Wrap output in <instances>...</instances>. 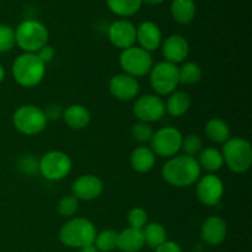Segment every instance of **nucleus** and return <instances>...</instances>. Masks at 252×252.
<instances>
[{"label":"nucleus","instance_id":"obj_1","mask_svg":"<svg viewBox=\"0 0 252 252\" xmlns=\"http://www.w3.org/2000/svg\"><path fill=\"white\" fill-rule=\"evenodd\" d=\"M202 169L196 158L175 155L170 158L161 169L162 179L175 187H189L198 181Z\"/></svg>","mask_w":252,"mask_h":252},{"label":"nucleus","instance_id":"obj_2","mask_svg":"<svg viewBox=\"0 0 252 252\" xmlns=\"http://www.w3.org/2000/svg\"><path fill=\"white\" fill-rule=\"evenodd\" d=\"M96 234L97 230L93 221L83 217H74L61 228L59 240L68 248L80 250L85 246L94 245Z\"/></svg>","mask_w":252,"mask_h":252},{"label":"nucleus","instance_id":"obj_3","mask_svg":"<svg viewBox=\"0 0 252 252\" xmlns=\"http://www.w3.org/2000/svg\"><path fill=\"white\" fill-rule=\"evenodd\" d=\"M11 73L22 88H36L46 75V64L36 53H22L12 63Z\"/></svg>","mask_w":252,"mask_h":252},{"label":"nucleus","instance_id":"obj_4","mask_svg":"<svg viewBox=\"0 0 252 252\" xmlns=\"http://www.w3.org/2000/svg\"><path fill=\"white\" fill-rule=\"evenodd\" d=\"M49 32L38 20H24L15 30V42L24 53H37L48 44Z\"/></svg>","mask_w":252,"mask_h":252},{"label":"nucleus","instance_id":"obj_5","mask_svg":"<svg viewBox=\"0 0 252 252\" xmlns=\"http://www.w3.org/2000/svg\"><path fill=\"white\" fill-rule=\"evenodd\" d=\"M224 165L235 174H244L252 165V147L241 137H230L221 150Z\"/></svg>","mask_w":252,"mask_h":252},{"label":"nucleus","instance_id":"obj_6","mask_svg":"<svg viewBox=\"0 0 252 252\" xmlns=\"http://www.w3.org/2000/svg\"><path fill=\"white\" fill-rule=\"evenodd\" d=\"M149 83L155 95L169 96L180 85L179 66L170 62H160L149 71Z\"/></svg>","mask_w":252,"mask_h":252},{"label":"nucleus","instance_id":"obj_7","mask_svg":"<svg viewBox=\"0 0 252 252\" xmlns=\"http://www.w3.org/2000/svg\"><path fill=\"white\" fill-rule=\"evenodd\" d=\"M12 123L21 134L37 135L46 129L48 121L42 108L34 105H24L14 112Z\"/></svg>","mask_w":252,"mask_h":252},{"label":"nucleus","instance_id":"obj_8","mask_svg":"<svg viewBox=\"0 0 252 252\" xmlns=\"http://www.w3.org/2000/svg\"><path fill=\"white\" fill-rule=\"evenodd\" d=\"M120 65L123 73L137 79L148 75L154 64L149 52L139 46H132L121 52Z\"/></svg>","mask_w":252,"mask_h":252},{"label":"nucleus","instance_id":"obj_9","mask_svg":"<svg viewBox=\"0 0 252 252\" xmlns=\"http://www.w3.org/2000/svg\"><path fill=\"white\" fill-rule=\"evenodd\" d=\"M71 159L61 150H52L38 160V172L48 181H61L71 171Z\"/></svg>","mask_w":252,"mask_h":252},{"label":"nucleus","instance_id":"obj_10","mask_svg":"<svg viewBox=\"0 0 252 252\" xmlns=\"http://www.w3.org/2000/svg\"><path fill=\"white\" fill-rule=\"evenodd\" d=\"M184 135L177 128L164 127L157 130L150 140V149L160 158H170L179 154L182 147Z\"/></svg>","mask_w":252,"mask_h":252},{"label":"nucleus","instance_id":"obj_11","mask_svg":"<svg viewBox=\"0 0 252 252\" xmlns=\"http://www.w3.org/2000/svg\"><path fill=\"white\" fill-rule=\"evenodd\" d=\"M133 113L139 122L153 123L162 120L166 111L165 102L160 96L155 94H147L135 100Z\"/></svg>","mask_w":252,"mask_h":252},{"label":"nucleus","instance_id":"obj_12","mask_svg":"<svg viewBox=\"0 0 252 252\" xmlns=\"http://www.w3.org/2000/svg\"><path fill=\"white\" fill-rule=\"evenodd\" d=\"M196 194L203 206L214 207L219 204L224 194V184L217 175L207 174L196 182Z\"/></svg>","mask_w":252,"mask_h":252},{"label":"nucleus","instance_id":"obj_13","mask_svg":"<svg viewBox=\"0 0 252 252\" xmlns=\"http://www.w3.org/2000/svg\"><path fill=\"white\" fill-rule=\"evenodd\" d=\"M108 39L121 51L134 46L137 42V27L127 19H120L108 27Z\"/></svg>","mask_w":252,"mask_h":252},{"label":"nucleus","instance_id":"obj_14","mask_svg":"<svg viewBox=\"0 0 252 252\" xmlns=\"http://www.w3.org/2000/svg\"><path fill=\"white\" fill-rule=\"evenodd\" d=\"M102 192L103 182L95 175H81L71 186V194L78 201H94L98 198Z\"/></svg>","mask_w":252,"mask_h":252},{"label":"nucleus","instance_id":"obj_15","mask_svg":"<svg viewBox=\"0 0 252 252\" xmlns=\"http://www.w3.org/2000/svg\"><path fill=\"white\" fill-rule=\"evenodd\" d=\"M108 90L116 100L130 101L137 97L140 86L137 79L122 73L111 78L108 83Z\"/></svg>","mask_w":252,"mask_h":252},{"label":"nucleus","instance_id":"obj_16","mask_svg":"<svg viewBox=\"0 0 252 252\" xmlns=\"http://www.w3.org/2000/svg\"><path fill=\"white\" fill-rule=\"evenodd\" d=\"M161 52L165 61L172 64L182 63L189 54V41L181 34H171L162 39Z\"/></svg>","mask_w":252,"mask_h":252},{"label":"nucleus","instance_id":"obj_17","mask_svg":"<svg viewBox=\"0 0 252 252\" xmlns=\"http://www.w3.org/2000/svg\"><path fill=\"white\" fill-rule=\"evenodd\" d=\"M137 42L147 52L157 51L161 47L162 33L160 27L153 21H144L137 27Z\"/></svg>","mask_w":252,"mask_h":252},{"label":"nucleus","instance_id":"obj_18","mask_svg":"<svg viewBox=\"0 0 252 252\" xmlns=\"http://www.w3.org/2000/svg\"><path fill=\"white\" fill-rule=\"evenodd\" d=\"M226 233H228L226 223L220 217H208L201 226L202 240L212 246H217L223 243L226 238Z\"/></svg>","mask_w":252,"mask_h":252},{"label":"nucleus","instance_id":"obj_19","mask_svg":"<svg viewBox=\"0 0 252 252\" xmlns=\"http://www.w3.org/2000/svg\"><path fill=\"white\" fill-rule=\"evenodd\" d=\"M63 120L70 129L81 130L90 125L91 115L88 108L79 103H73L63 111Z\"/></svg>","mask_w":252,"mask_h":252},{"label":"nucleus","instance_id":"obj_20","mask_svg":"<svg viewBox=\"0 0 252 252\" xmlns=\"http://www.w3.org/2000/svg\"><path fill=\"white\" fill-rule=\"evenodd\" d=\"M144 236L139 229L127 228L118 233L117 249L122 252H138L144 248Z\"/></svg>","mask_w":252,"mask_h":252},{"label":"nucleus","instance_id":"obj_21","mask_svg":"<svg viewBox=\"0 0 252 252\" xmlns=\"http://www.w3.org/2000/svg\"><path fill=\"white\" fill-rule=\"evenodd\" d=\"M157 162V155L153 153L150 147L139 145L130 154V166L134 171L145 174L154 167Z\"/></svg>","mask_w":252,"mask_h":252},{"label":"nucleus","instance_id":"obj_22","mask_svg":"<svg viewBox=\"0 0 252 252\" xmlns=\"http://www.w3.org/2000/svg\"><path fill=\"white\" fill-rule=\"evenodd\" d=\"M171 16L177 24L187 25L196 17L197 6L194 0H172L170 5Z\"/></svg>","mask_w":252,"mask_h":252},{"label":"nucleus","instance_id":"obj_23","mask_svg":"<svg viewBox=\"0 0 252 252\" xmlns=\"http://www.w3.org/2000/svg\"><path fill=\"white\" fill-rule=\"evenodd\" d=\"M191 107V97L185 91H174L165 102V111L171 117H181Z\"/></svg>","mask_w":252,"mask_h":252},{"label":"nucleus","instance_id":"obj_24","mask_svg":"<svg viewBox=\"0 0 252 252\" xmlns=\"http://www.w3.org/2000/svg\"><path fill=\"white\" fill-rule=\"evenodd\" d=\"M204 133L208 137V139L216 144H224L231 137L230 127H229L228 123L218 117L211 118L206 123Z\"/></svg>","mask_w":252,"mask_h":252},{"label":"nucleus","instance_id":"obj_25","mask_svg":"<svg viewBox=\"0 0 252 252\" xmlns=\"http://www.w3.org/2000/svg\"><path fill=\"white\" fill-rule=\"evenodd\" d=\"M107 7L112 14L121 19H127L137 14L142 7V0H106Z\"/></svg>","mask_w":252,"mask_h":252},{"label":"nucleus","instance_id":"obj_26","mask_svg":"<svg viewBox=\"0 0 252 252\" xmlns=\"http://www.w3.org/2000/svg\"><path fill=\"white\" fill-rule=\"evenodd\" d=\"M197 161H198L201 169L212 172V174L220 170L224 165L221 152H219L216 148H206V149H202V152L198 154Z\"/></svg>","mask_w":252,"mask_h":252},{"label":"nucleus","instance_id":"obj_27","mask_svg":"<svg viewBox=\"0 0 252 252\" xmlns=\"http://www.w3.org/2000/svg\"><path fill=\"white\" fill-rule=\"evenodd\" d=\"M143 236H144V243L152 249H157L165 241H167L166 229L160 223H148L142 229Z\"/></svg>","mask_w":252,"mask_h":252},{"label":"nucleus","instance_id":"obj_28","mask_svg":"<svg viewBox=\"0 0 252 252\" xmlns=\"http://www.w3.org/2000/svg\"><path fill=\"white\" fill-rule=\"evenodd\" d=\"M179 75H180V84L185 85H194L199 83L203 76L201 66L194 62H186L179 66Z\"/></svg>","mask_w":252,"mask_h":252},{"label":"nucleus","instance_id":"obj_29","mask_svg":"<svg viewBox=\"0 0 252 252\" xmlns=\"http://www.w3.org/2000/svg\"><path fill=\"white\" fill-rule=\"evenodd\" d=\"M117 231L106 229V230L96 234L94 245L100 252H111L116 250L117 249Z\"/></svg>","mask_w":252,"mask_h":252},{"label":"nucleus","instance_id":"obj_30","mask_svg":"<svg viewBox=\"0 0 252 252\" xmlns=\"http://www.w3.org/2000/svg\"><path fill=\"white\" fill-rule=\"evenodd\" d=\"M57 211L63 218H74L79 211V201L73 194L62 197L61 201L58 202V206H57Z\"/></svg>","mask_w":252,"mask_h":252},{"label":"nucleus","instance_id":"obj_31","mask_svg":"<svg viewBox=\"0 0 252 252\" xmlns=\"http://www.w3.org/2000/svg\"><path fill=\"white\" fill-rule=\"evenodd\" d=\"M202 139L198 134H187L182 139L181 150H184L185 155L194 158L202 152Z\"/></svg>","mask_w":252,"mask_h":252},{"label":"nucleus","instance_id":"obj_32","mask_svg":"<svg viewBox=\"0 0 252 252\" xmlns=\"http://www.w3.org/2000/svg\"><path fill=\"white\" fill-rule=\"evenodd\" d=\"M15 44V30L7 25H0V53L11 51Z\"/></svg>","mask_w":252,"mask_h":252},{"label":"nucleus","instance_id":"obj_33","mask_svg":"<svg viewBox=\"0 0 252 252\" xmlns=\"http://www.w3.org/2000/svg\"><path fill=\"white\" fill-rule=\"evenodd\" d=\"M153 134H154V130H153L152 126L149 123L138 122L137 125H134L132 127L133 139L137 140L138 143H142V144H145L148 142L150 143Z\"/></svg>","mask_w":252,"mask_h":252},{"label":"nucleus","instance_id":"obj_34","mask_svg":"<svg viewBox=\"0 0 252 252\" xmlns=\"http://www.w3.org/2000/svg\"><path fill=\"white\" fill-rule=\"evenodd\" d=\"M128 224L130 228L139 229L142 230L145 225L148 224V213L140 207H134L128 212Z\"/></svg>","mask_w":252,"mask_h":252},{"label":"nucleus","instance_id":"obj_35","mask_svg":"<svg viewBox=\"0 0 252 252\" xmlns=\"http://www.w3.org/2000/svg\"><path fill=\"white\" fill-rule=\"evenodd\" d=\"M20 169L27 175H32L38 171V161L32 155H25L20 160Z\"/></svg>","mask_w":252,"mask_h":252},{"label":"nucleus","instance_id":"obj_36","mask_svg":"<svg viewBox=\"0 0 252 252\" xmlns=\"http://www.w3.org/2000/svg\"><path fill=\"white\" fill-rule=\"evenodd\" d=\"M47 121H56L63 116V110L58 103H49L43 110Z\"/></svg>","mask_w":252,"mask_h":252},{"label":"nucleus","instance_id":"obj_37","mask_svg":"<svg viewBox=\"0 0 252 252\" xmlns=\"http://www.w3.org/2000/svg\"><path fill=\"white\" fill-rule=\"evenodd\" d=\"M36 54L44 64H47V63H49V62L53 61L56 52H54L53 47H51L49 44H46V46L42 47V48L39 49Z\"/></svg>","mask_w":252,"mask_h":252},{"label":"nucleus","instance_id":"obj_38","mask_svg":"<svg viewBox=\"0 0 252 252\" xmlns=\"http://www.w3.org/2000/svg\"><path fill=\"white\" fill-rule=\"evenodd\" d=\"M154 252H184L182 251L181 246L175 241H165L160 246L155 249Z\"/></svg>","mask_w":252,"mask_h":252},{"label":"nucleus","instance_id":"obj_39","mask_svg":"<svg viewBox=\"0 0 252 252\" xmlns=\"http://www.w3.org/2000/svg\"><path fill=\"white\" fill-rule=\"evenodd\" d=\"M79 252H100V251L95 248V245H89V246H85V248L80 249Z\"/></svg>","mask_w":252,"mask_h":252},{"label":"nucleus","instance_id":"obj_40","mask_svg":"<svg viewBox=\"0 0 252 252\" xmlns=\"http://www.w3.org/2000/svg\"><path fill=\"white\" fill-rule=\"evenodd\" d=\"M143 4H148V5H160L161 2H164L165 0H142Z\"/></svg>","mask_w":252,"mask_h":252},{"label":"nucleus","instance_id":"obj_41","mask_svg":"<svg viewBox=\"0 0 252 252\" xmlns=\"http://www.w3.org/2000/svg\"><path fill=\"white\" fill-rule=\"evenodd\" d=\"M4 78H5V70H4V68H2L1 64H0V84L2 83Z\"/></svg>","mask_w":252,"mask_h":252}]
</instances>
